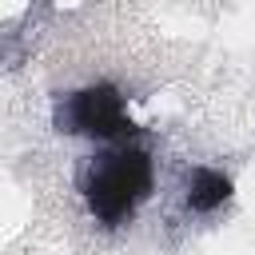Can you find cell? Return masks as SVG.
Returning a JSON list of instances; mask_svg holds the SVG:
<instances>
[{
    "label": "cell",
    "mask_w": 255,
    "mask_h": 255,
    "mask_svg": "<svg viewBox=\"0 0 255 255\" xmlns=\"http://www.w3.org/2000/svg\"><path fill=\"white\" fill-rule=\"evenodd\" d=\"M227 195H231V179L223 171H211V167H195L191 171V179H187V207L191 211L207 215V211L223 207Z\"/></svg>",
    "instance_id": "3"
},
{
    "label": "cell",
    "mask_w": 255,
    "mask_h": 255,
    "mask_svg": "<svg viewBox=\"0 0 255 255\" xmlns=\"http://www.w3.org/2000/svg\"><path fill=\"white\" fill-rule=\"evenodd\" d=\"M84 191H88V207H92V215L100 223H108V227L124 223L135 211V203L147 199V191H151V159H147V151L116 147V151L100 155L92 163V171H88Z\"/></svg>",
    "instance_id": "1"
},
{
    "label": "cell",
    "mask_w": 255,
    "mask_h": 255,
    "mask_svg": "<svg viewBox=\"0 0 255 255\" xmlns=\"http://www.w3.org/2000/svg\"><path fill=\"white\" fill-rule=\"evenodd\" d=\"M68 131H80V135H96V139H120L131 131V120L124 112V100L116 88L108 84H96V88H84L76 92L68 104H64V116Z\"/></svg>",
    "instance_id": "2"
}]
</instances>
